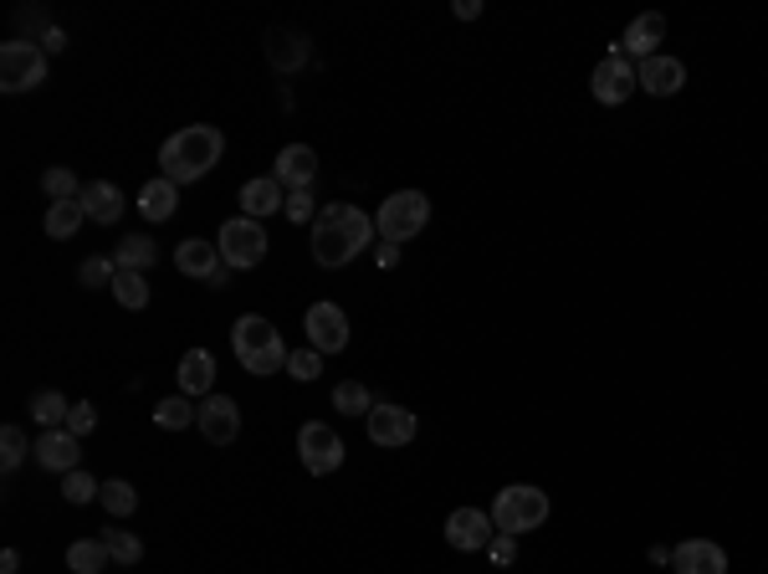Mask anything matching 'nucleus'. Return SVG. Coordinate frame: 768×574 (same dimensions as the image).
Here are the masks:
<instances>
[{
  "label": "nucleus",
  "mask_w": 768,
  "mask_h": 574,
  "mask_svg": "<svg viewBox=\"0 0 768 574\" xmlns=\"http://www.w3.org/2000/svg\"><path fill=\"white\" fill-rule=\"evenodd\" d=\"M661 37H666V16L661 11H646V16H636L630 27H625V37H620V52L630 57V62H646V57H656V47H661Z\"/></svg>",
  "instance_id": "obj_20"
},
{
  "label": "nucleus",
  "mask_w": 768,
  "mask_h": 574,
  "mask_svg": "<svg viewBox=\"0 0 768 574\" xmlns=\"http://www.w3.org/2000/svg\"><path fill=\"white\" fill-rule=\"evenodd\" d=\"M287 374H292V380H319V374H323V354H319V349H297V354L287 360Z\"/></svg>",
  "instance_id": "obj_38"
},
{
  "label": "nucleus",
  "mask_w": 768,
  "mask_h": 574,
  "mask_svg": "<svg viewBox=\"0 0 768 574\" xmlns=\"http://www.w3.org/2000/svg\"><path fill=\"white\" fill-rule=\"evenodd\" d=\"M98 426V411H93V405H88V401H78V405H72V411H67V431H72V436H88V431H93Z\"/></svg>",
  "instance_id": "obj_39"
},
{
  "label": "nucleus",
  "mask_w": 768,
  "mask_h": 574,
  "mask_svg": "<svg viewBox=\"0 0 768 574\" xmlns=\"http://www.w3.org/2000/svg\"><path fill=\"white\" fill-rule=\"evenodd\" d=\"M108 554H113V564H139L144 560V544H139V534H123V528H108L103 534Z\"/></svg>",
  "instance_id": "obj_34"
},
{
  "label": "nucleus",
  "mask_w": 768,
  "mask_h": 574,
  "mask_svg": "<svg viewBox=\"0 0 768 574\" xmlns=\"http://www.w3.org/2000/svg\"><path fill=\"white\" fill-rule=\"evenodd\" d=\"M425 221H431V201H425L421 190H395V195L380 205V215H374V226H380V236L390 241V246L421 236Z\"/></svg>",
  "instance_id": "obj_4"
},
{
  "label": "nucleus",
  "mask_w": 768,
  "mask_h": 574,
  "mask_svg": "<svg viewBox=\"0 0 768 574\" xmlns=\"http://www.w3.org/2000/svg\"><path fill=\"white\" fill-rule=\"evenodd\" d=\"M62 47H67V37H62V31H47V37H41V52H62Z\"/></svg>",
  "instance_id": "obj_43"
},
{
  "label": "nucleus",
  "mask_w": 768,
  "mask_h": 574,
  "mask_svg": "<svg viewBox=\"0 0 768 574\" xmlns=\"http://www.w3.org/2000/svg\"><path fill=\"white\" fill-rule=\"evenodd\" d=\"M287 215H292V221H319V215H313V195H307V190L287 195Z\"/></svg>",
  "instance_id": "obj_40"
},
{
  "label": "nucleus",
  "mask_w": 768,
  "mask_h": 574,
  "mask_svg": "<svg viewBox=\"0 0 768 574\" xmlns=\"http://www.w3.org/2000/svg\"><path fill=\"white\" fill-rule=\"evenodd\" d=\"M307 349H319V354H338L348 349V319L338 303H313L307 308Z\"/></svg>",
  "instance_id": "obj_10"
},
{
  "label": "nucleus",
  "mask_w": 768,
  "mask_h": 574,
  "mask_svg": "<svg viewBox=\"0 0 768 574\" xmlns=\"http://www.w3.org/2000/svg\"><path fill=\"white\" fill-rule=\"evenodd\" d=\"M174 205H180V185H174V180H149L144 190H139V211L149 215V221H170L174 215Z\"/></svg>",
  "instance_id": "obj_24"
},
{
  "label": "nucleus",
  "mask_w": 768,
  "mask_h": 574,
  "mask_svg": "<svg viewBox=\"0 0 768 574\" xmlns=\"http://www.w3.org/2000/svg\"><path fill=\"white\" fill-rule=\"evenodd\" d=\"M640 88V78H636V62L625 52H605V62L595 68V78H589V93L599 98L605 108H615V103H625V98L636 93Z\"/></svg>",
  "instance_id": "obj_9"
},
{
  "label": "nucleus",
  "mask_w": 768,
  "mask_h": 574,
  "mask_svg": "<svg viewBox=\"0 0 768 574\" xmlns=\"http://www.w3.org/2000/svg\"><path fill=\"white\" fill-rule=\"evenodd\" d=\"M456 16H462V21H477V16H482V0H456Z\"/></svg>",
  "instance_id": "obj_42"
},
{
  "label": "nucleus",
  "mask_w": 768,
  "mask_h": 574,
  "mask_svg": "<svg viewBox=\"0 0 768 574\" xmlns=\"http://www.w3.org/2000/svg\"><path fill=\"white\" fill-rule=\"evenodd\" d=\"M41 190H47L52 201H82V185L72 170H47L41 174Z\"/></svg>",
  "instance_id": "obj_36"
},
{
  "label": "nucleus",
  "mask_w": 768,
  "mask_h": 574,
  "mask_svg": "<svg viewBox=\"0 0 768 574\" xmlns=\"http://www.w3.org/2000/svg\"><path fill=\"white\" fill-rule=\"evenodd\" d=\"M272 180H277L287 195H297V190H307L313 180H319V149L307 144H287L277 154V164H272Z\"/></svg>",
  "instance_id": "obj_14"
},
{
  "label": "nucleus",
  "mask_w": 768,
  "mask_h": 574,
  "mask_svg": "<svg viewBox=\"0 0 768 574\" xmlns=\"http://www.w3.org/2000/svg\"><path fill=\"white\" fill-rule=\"evenodd\" d=\"M21 570V554H16V548H6V554H0V574H16Z\"/></svg>",
  "instance_id": "obj_44"
},
{
  "label": "nucleus",
  "mask_w": 768,
  "mask_h": 574,
  "mask_svg": "<svg viewBox=\"0 0 768 574\" xmlns=\"http://www.w3.org/2000/svg\"><path fill=\"white\" fill-rule=\"evenodd\" d=\"M113 262H119V272H149L154 268V241L149 236H123L119 246H113Z\"/></svg>",
  "instance_id": "obj_27"
},
{
  "label": "nucleus",
  "mask_w": 768,
  "mask_h": 574,
  "mask_svg": "<svg viewBox=\"0 0 768 574\" xmlns=\"http://www.w3.org/2000/svg\"><path fill=\"white\" fill-rule=\"evenodd\" d=\"M215 246H221V256H225V268L231 272L262 268L266 231H262V221H252V215H231V221L221 226V236H215Z\"/></svg>",
  "instance_id": "obj_6"
},
{
  "label": "nucleus",
  "mask_w": 768,
  "mask_h": 574,
  "mask_svg": "<svg viewBox=\"0 0 768 574\" xmlns=\"http://www.w3.org/2000/svg\"><path fill=\"white\" fill-rule=\"evenodd\" d=\"M676 574H728V554L713 538H687V544L671 554Z\"/></svg>",
  "instance_id": "obj_18"
},
{
  "label": "nucleus",
  "mask_w": 768,
  "mask_h": 574,
  "mask_svg": "<svg viewBox=\"0 0 768 574\" xmlns=\"http://www.w3.org/2000/svg\"><path fill=\"white\" fill-rule=\"evenodd\" d=\"M98 493H103V482H98L93 477V472H67V482H62V497H67V503H72V507H78V503H93V497Z\"/></svg>",
  "instance_id": "obj_35"
},
{
  "label": "nucleus",
  "mask_w": 768,
  "mask_h": 574,
  "mask_svg": "<svg viewBox=\"0 0 768 574\" xmlns=\"http://www.w3.org/2000/svg\"><path fill=\"white\" fill-rule=\"evenodd\" d=\"M195 421H200V405L190 395H170V401L154 405V426H164V431H185Z\"/></svg>",
  "instance_id": "obj_26"
},
{
  "label": "nucleus",
  "mask_w": 768,
  "mask_h": 574,
  "mask_svg": "<svg viewBox=\"0 0 768 574\" xmlns=\"http://www.w3.org/2000/svg\"><path fill=\"white\" fill-rule=\"evenodd\" d=\"M333 411L344 415H370L374 411V395L358 380H344V385H333Z\"/></svg>",
  "instance_id": "obj_31"
},
{
  "label": "nucleus",
  "mask_w": 768,
  "mask_h": 574,
  "mask_svg": "<svg viewBox=\"0 0 768 574\" xmlns=\"http://www.w3.org/2000/svg\"><path fill=\"white\" fill-rule=\"evenodd\" d=\"M47 82V52H41L37 41H6L0 47V88L6 93H31Z\"/></svg>",
  "instance_id": "obj_7"
},
{
  "label": "nucleus",
  "mask_w": 768,
  "mask_h": 574,
  "mask_svg": "<svg viewBox=\"0 0 768 574\" xmlns=\"http://www.w3.org/2000/svg\"><path fill=\"white\" fill-rule=\"evenodd\" d=\"M211 385H215V360H211V349H190L185 360H180V390L185 395H211Z\"/></svg>",
  "instance_id": "obj_23"
},
{
  "label": "nucleus",
  "mask_w": 768,
  "mask_h": 574,
  "mask_svg": "<svg viewBox=\"0 0 768 574\" xmlns=\"http://www.w3.org/2000/svg\"><path fill=\"white\" fill-rule=\"evenodd\" d=\"M98 503L108 507V518H129L133 507H139V493H133V482L113 477V482H103V493H98Z\"/></svg>",
  "instance_id": "obj_30"
},
{
  "label": "nucleus",
  "mask_w": 768,
  "mask_h": 574,
  "mask_svg": "<svg viewBox=\"0 0 768 574\" xmlns=\"http://www.w3.org/2000/svg\"><path fill=\"white\" fill-rule=\"evenodd\" d=\"M221 154H225L221 129H215V123H190V129L164 139L160 170H164V180H174V185H195V180H205V174L221 164Z\"/></svg>",
  "instance_id": "obj_1"
},
{
  "label": "nucleus",
  "mask_w": 768,
  "mask_h": 574,
  "mask_svg": "<svg viewBox=\"0 0 768 574\" xmlns=\"http://www.w3.org/2000/svg\"><path fill=\"white\" fill-rule=\"evenodd\" d=\"M88 221V211H82V201H52V211H47V236L67 241L78 236V226Z\"/></svg>",
  "instance_id": "obj_28"
},
{
  "label": "nucleus",
  "mask_w": 768,
  "mask_h": 574,
  "mask_svg": "<svg viewBox=\"0 0 768 574\" xmlns=\"http://www.w3.org/2000/svg\"><path fill=\"white\" fill-rule=\"evenodd\" d=\"M446 538H451V548H487L492 538H497V523H492V513L487 507H456L446 518Z\"/></svg>",
  "instance_id": "obj_12"
},
{
  "label": "nucleus",
  "mask_w": 768,
  "mask_h": 574,
  "mask_svg": "<svg viewBox=\"0 0 768 574\" xmlns=\"http://www.w3.org/2000/svg\"><path fill=\"white\" fill-rule=\"evenodd\" d=\"M487 554H492V560H497V564H507V560H513V554H517V538H513V534H497V538H492V544H487Z\"/></svg>",
  "instance_id": "obj_41"
},
{
  "label": "nucleus",
  "mask_w": 768,
  "mask_h": 574,
  "mask_svg": "<svg viewBox=\"0 0 768 574\" xmlns=\"http://www.w3.org/2000/svg\"><path fill=\"white\" fill-rule=\"evenodd\" d=\"M364 426H370L374 446H405V441H415L421 421H415V411H405V405H374V411L364 415Z\"/></svg>",
  "instance_id": "obj_11"
},
{
  "label": "nucleus",
  "mask_w": 768,
  "mask_h": 574,
  "mask_svg": "<svg viewBox=\"0 0 768 574\" xmlns=\"http://www.w3.org/2000/svg\"><path fill=\"white\" fill-rule=\"evenodd\" d=\"M108 560H113V554H108L103 538H78V544L67 548V570L72 574H103Z\"/></svg>",
  "instance_id": "obj_25"
},
{
  "label": "nucleus",
  "mask_w": 768,
  "mask_h": 574,
  "mask_svg": "<svg viewBox=\"0 0 768 574\" xmlns=\"http://www.w3.org/2000/svg\"><path fill=\"white\" fill-rule=\"evenodd\" d=\"M67 395H57V390H41V395H31V421H37L41 431H57V426H67Z\"/></svg>",
  "instance_id": "obj_29"
},
{
  "label": "nucleus",
  "mask_w": 768,
  "mask_h": 574,
  "mask_svg": "<svg viewBox=\"0 0 768 574\" xmlns=\"http://www.w3.org/2000/svg\"><path fill=\"white\" fill-rule=\"evenodd\" d=\"M82 211H88V221H98V226H113V221L123 215V190L113 185V180L82 185Z\"/></svg>",
  "instance_id": "obj_22"
},
{
  "label": "nucleus",
  "mask_w": 768,
  "mask_h": 574,
  "mask_svg": "<svg viewBox=\"0 0 768 574\" xmlns=\"http://www.w3.org/2000/svg\"><path fill=\"white\" fill-rule=\"evenodd\" d=\"M113 298H119L123 308H133V313L149 308V278L144 272H119V278H113Z\"/></svg>",
  "instance_id": "obj_32"
},
{
  "label": "nucleus",
  "mask_w": 768,
  "mask_h": 574,
  "mask_svg": "<svg viewBox=\"0 0 768 574\" xmlns=\"http://www.w3.org/2000/svg\"><path fill=\"white\" fill-rule=\"evenodd\" d=\"M231 349H236V360L246 374H277L287 370V344H282V329L272 319H262V313H246V319H236V329H231Z\"/></svg>",
  "instance_id": "obj_2"
},
{
  "label": "nucleus",
  "mask_w": 768,
  "mask_h": 574,
  "mask_svg": "<svg viewBox=\"0 0 768 574\" xmlns=\"http://www.w3.org/2000/svg\"><path fill=\"white\" fill-rule=\"evenodd\" d=\"M200 436L211 441V446H231L241 431V405L236 401H225V395H205L200 401Z\"/></svg>",
  "instance_id": "obj_13"
},
{
  "label": "nucleus",
  "mask_w": 768,
  "mask_h": 574,
  "mask_svg": "<svg viewBox=\"0 0 768 574\" xmlns=\"http://www.w3.org/2000/svg\"><path fill=\"white\" fill-rule=\"evenodd\" d=\"M266 62H272L277 72H303L307 62H313V47H307L303 31L272 27V31H266Z\"/></svg>",
  "instance_id": "obj_15"
},
{
  "label": "nucleus",
  "mask_w": 768,
  "mask_h": 574,
  "mask_svg": "<svg viewBox=\"0 0 768 574\" xmlns=\"http://www.w3.org/2000/svg\"><path fill=\"white\" fill-rule=\"evenodd\" d=\"M27 452H37V446L27 441V431H21V426H6V431H0V467H6V472L21 467V462H27Z\"/></svg>",
  "instance_id": "obj_33"
},
{
  "label": "nucleus",
  "mask_w": 768,
  "mask_h": 574,
  "mask_svg": "<svg viewBox=\"0 0 768 574\" xmlns=\"http://www.w3.org/2000/svg\"><path fill=\"white\" fill-rule=\"evenodd\" d=\"M277 205L287 211V190H282L272 174H262V180H246V185H241V211L252 215V221H262V215H277Z\"/></svg>",
  "instance_id": "obj_21"
},
{
  "label": "nucleus",
  "mask_w": 768,
  "mask_h": 574,
  "mask_svg": "<svg viewBox=\"0 0 768 574\" xmlns=\"http://www.w3.org/2000/svg\"><path fill=\"white\" fill-rule=\"evenodd\" d=\"M174 268L185 272V278H195V282H211L215 272L225 268V256H221V246H215V241L190 236V241H180V246H174Z\"/></svg>",
  "instance_id": "obj_16"
},
{
  "label": "nucleus",
  "mask_w": 768,
  "mask_h": 574,
  "mask_svg": "<svg viewBox=\"0 0 768 574\" xmlns=\"http://www.w3.org/2000/svg\"><path fill=\"white\" fill-rule=\"evenodd\" d=\"M297 456H303V467L313 472V477H329V472L344 467V441H338L333 426H323V421H307V426L297 431Z\"/></svg>",
  "instance_id": "obj_8"
},
{
  "label": "nucleus",
  "mask_w": 768,
  "mask_h": 574,
  "mask_svg": "<svg viewBox=\"0 0 768 574\" xmlns=\"http://www.w3.org/2000/svg\"><path fill=\"white\" fill-rule=\"evenodd\" d=\"M82 288H113V278H119V262H108V256H88L78 268Z\"/></svg>",
  "instance_id": "obj_37"
},
{
  "label": "nucleus",
  "mask_w": 768,
  "mask_h": 574,
  "mask_svg": "<svg viewBox=\"0 0 768 574\" xmlns=\"http://www.w3.org/2000/svg\"><path fill=\"white\" fill-rule=\"evenodd\" d=\"M41 462V467L47 472H78V436H72V431L67 426H57V431H41L37 436V452H31Z\"/></svg>",
  "instance_id": "obj_19"
},
{
  "label": "nucleus",
  "mask_w": 768,
  "mask_h": 574,
  "mask_svg": "<svg viewBox=\"0 0 768 574\" xmlns=\"http://www.w3.org/2000/svg\"><path fill=\"white\" fill-rule=\"evenodd\" d=\"M636 78H640V88H646L650 98H671V93H681V82H687V68L676 62V57H646V62H636Z\"/></svg>",
  "instance_id": "obj_17"
},
{
  "label": "nucleus",
  "mask_w": 768,
  "mask_h": 574,
  "mask_svg": "<svg viewBox=\"0 0 768 574\" xmlns=\"http://www.w3.org/2000/svg\"><path fill=\"white\" fill-rule=\"evenodd\" d=\"M487 513H492V523H497V534L523 538L548 518V493L533 487V482H513V487H503V493L492 497Z\"/></svg>",
  "instance_id": "obj_3"
},
{
  "label": "nucleus",
  "mask_w": 768,
  "mask_h": 574,
  "mask_svg": "<svg viewBox=\"0 0 768 574\" xmlns=\"http://www.w3.org/2000/svg\"><path fill=\"white\" fill-rule=\"evenodd\" d=\"M354 256H358V241L344 226V205H323L319 221H313V262L319 268H348Z\"/></svg>",
  "instance_id": "obj_5"
}]
</instances>
